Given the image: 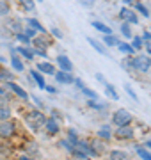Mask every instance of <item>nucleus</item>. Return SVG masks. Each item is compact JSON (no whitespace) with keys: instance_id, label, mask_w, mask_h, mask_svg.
Listing matches in <instances>:
<instances>
[{"instance_id":"nucleus-1","label":"nucleus","mask_w":151,"mask_h":160,"mask_svg":"<svg viewBox=\"0 0 151 160\" xmlns=\"http://www.w3.org/2000/svg\"><path fill=\"white\" fill-rule=\"evenodd\" d=\"M45 121H46V114L39 109H29L23 112V123L29 126L30 130L37 133V132L43 130L45 126Z\"/></svg>"},{"instance_id":"nucleus-2","label":"nucleus","mask_w":151,"mask_h":160,"mask_svg":"<svg viewBox=\"0 0 151 160\" xmlns=\"http://www.w3.org/2000/svg\"><path fill=\"white\" fill-rule=\"evenodd\" d=\"M20 135V123L11 119L0 121V142H11L14 137Z\"/></svg>"},{"instance_id":"nucleus-3","label":"nucleus","mask_w":151,"mask_h":160,"mask_svg":"<svg viewBox=\"0 0 151 160\" xmlns=\"http://www.w3.org/2000/svg\"><path fill=\"white\" fill-rule=\"evenodd\" d=\"M132 71H135V73H142V75L149 73L151 71V55L142 53V52L132 55Z\"/></svg>"},{"instance_id":"nucleus-4","label":"nucleus","mask_w":151,"mask_h":160,"mask_svg":"<svg viewBox=\"0 0 151 160\" xmlns=\"http://www.w3.org/2000/svg\"><path fill=\"white\" fill-rule=\"evenodd\" d=\"M137 137L134 125H126V126H117L116 130L112 132V139L117 142H134Z\"/></svg>"},{"instance_id":"nucleus-5","label":"nucleus","mask_w":151,"mask_h":160,"mask_svg":"<svg viewBox=\"0 0 151 160\" xmlns=\"http://www.w3.org/2000/svg\"><path fill=\"white\" fill-rule=\"evenodd\" d=\"M135 119H134V116H132V112L126 109H117L112 112L110 116V125L112 126H126V125H134Z\"/></svg>"},{"instance_id":"nucleus-6","label":"nucleus","mask_w":151,"mask_h":160,"mask_svg":"<svg viewBox=\"0 0 151 160\" xmlns=\"http://www.w3.org/2000/svg\"><path fill=\"white\" fill-rule=\"evenodd\" d=\"M43 130L48 137H57L59 133L62 132V125H61V119L55 118V116H46V121H45V126Z\"/></svg>"},{"instance_id":"nucleus-7","label":"nucleus","mask_w":151,"mask_h":160,"mask_svg":"<svg viewBox=\"0 0 151 160\" xmlns=\"http://www.w3.org/2000/svg\"><path fill=\"white\" fill-rule=\"evenodd\" d=\"M4 86H6V89H7V91L11 92L12 96H16L18 100H22V102H29V100H30V94H29L27 91H25V89H23L22 86H20V84H18L16 80L6 82Z\"/></svg>"},{"instance_id":"nucleus-8","label":"nucleus","mask_w":151,"mask_h":160,"mask_svg":"<svg viewBox=\"0 0 151 160\" xmlns=\"http://www.w3.org/2000/svg\"><path fill=\"white\" fill-rule=\"evenodd\" d=\"M119 20L130 23V25H139V14L134 11V7H128V6H123L119 9Z\"/></svg>"},{"instance_id":"nucleus-9","label":"nucleus","mask_w":151,"mask_h":160,"mask_svg":"<svg viewBox=\"0 0 151 160\" xmlns=\"http://www.w3.org/2000/svg\"><path fill=\"white\" fill-rule=\"evenodd\" d=\"M20 149H22V153L29 155V157H34V158H37V157L41 155L39 144L36 142L34 139H27V137H25L23 139V144L20 146Z\"/></svg>"},{"instance_id":"nucleus-10","label":"nucleus","mask_w":151,"mask_h":160,"mask_svg":"<svg viewBox=\"0 0 151 160\" xmlns=\"http://www.w3.org/2000/svg\"><path fill=\"white\" fill-rule=\"evenodd\" d=\"M23 27H25V23H23V20H20V18H9L7 16V20L4 22V29L7 30V34H11V36L22 32Z\"/></svg>"},{"instance_id":"nucleus-11","label":"nucleus","mask_w":151,"mask_h":160,"mask_svg":"<svg viewBox=\"0 0 151 160\" xmlns=\"http://www.w3.org/2000/svg\"><path fill=\"white\" fill-rule=\"evenodd\" d=\"M89 144H91V148L96 151V155H98V158H101V157H105V153L109 151V142L107 141H103V139H100V137H91L87 139Z\"/></svg>"},{"instance_id":"nucleus-12","label":"nucleus","mask_w":151,"mask_h":160,"mask_svg":"<svg viewBox=\"0 0 151 160\" xmlns=\"http://www.w3.org/2000/svg\"><path fill=\"white\" fill-rule=\"evenodd\" d=\"M9 52H11V59H9V66H11V69L14 71V73H23V71H25L23 59L20 57L16 52H14V46H11V48H9Z\"/></svg>"},{"instance_id":"nucleus-13","label":"nucleus","mask_w":151,"mask_h":160,"mask_svg":"<svg viewBox=\"0 0 151 160\" xmlns=\"http://www.w3.org/2000/svg\"><path fill=\"white\" fill-rule=\"evenodd\" d=\"M53 43V38L50 34H37L32 39V48H41V50H48Z\"/></svg>"},{"instance_id":"nucleus-14","label":"nucleus","mask_w":151,"mask_h":160,"mask_svg":"<svg viewBox=\"0 0 151 160\" xmlns=\"http://www.w3.org/2000/svg\"><path fill=\"white\" fill-rule=\"evenodd\" d=\"M53 78L57 84H64V86H73V71H62V69H55V73H53Z\"/></svg>"},{"instance_id":"nucleus-15","label":"nucleus","mask_w":151,"mask_h":160,"mask_svg":"<svg viewBox=\"0 0 151 160\" xmlns=\"http://www.w3.org/2000/svg\"><path fill=\"white\" fill-rule=\"evenodd\" d=\"M14 52H16L20 57L23 59V61H27V62H34V50H32V46H25V45H16L14 46Z\"/></svg>"},{"instance_id":"nucleus-16","label":"nucleus","mask_w":151,"mask_h":160,"mask_svg":"<svg viewBox=\"0 0 151 160\" xmlns=\"http://www.w3.org/2000/svg\"><path fill=\"white\" fill-rule=\"evenodd\" d=\"M55 68L62 69V71H73V62L66 53H59L55 57Z\"/></svg>"},{"instance_id":"nucleus-17","label":"nucleus","mask_w":151,"mask_h":160,"mask_svg":"<svg viewBox=\"0 0 151 160\" xmlns=\"http://www.w3.org/2000/svg\"><path fill=\"white\" fill-rule=\"evenodd\" d=\"M36 69L37 71H41L43 75H48V77H53V73H55V64L53 62H48V59H43V61H39V62H36Z\"/></svg>"},{"instance_id":"nucleus-18","label":"nucleus","mask_w":151,"mask_h":160,"mask_svg":"<svg viewBox=\"0 0 151 160\" xmlns=\"http://www.w3.org/2000/svg\"><path fill=\"white\" fill-rule=\"evenodd\" d=\"M29 75L30 78L34 80V84L37 89H41V91H45V86H46V80H45V75L41 73V71H37V69H29Z\"/></svg>"},{"instance_id":"nucleus-19","label":"nucleus","mask_w":151,"mask_h":160,"mask_svg":"<svg viewBox=\"0 0 151 160\" xmlns=\"http://www.w3.org/2000/svg\"><path fill=\"white\" fill-rule=\"evenodd\" d=\"M75 148H78L80 151H84L85 155H89L91 158H98V155H96V151H94L93 148H91V144H89V141L87 139H78V142L75 144Z\"/></svg>"},{"instance_id":"nucleus-20","label":"nucleus","mask_w":151,"mask_h":160,"mask_svg":"<svg viewBox=\"0 0 151 160\" xmlns=\"http://www.w3.org/2000/svg\"><path fill=\"white\" fill-rule=\"evenodd\" d=\"M105 157H107V160H132V157L123 149H109Z\"/></svg>"},{"instance_id":"nucleus-21","label":"nucleus","mask_w":151,"mask_h":160,"mask_svg":"<svg viewBox=\"0 0 151 160\" xmlns=\"http://www.w3.org/2000/svg\"><path fill=\"white\" fill-rule=\"evenodd\" d=\"M23 23L25 25H29V27H32L34 30H37L39 34H48V29H45V25H43L37 18H27Z\"/></svg>"},{"instance_id":"nucleus-22","label":"nucleus","mask_w":151,"mask_h":160,"mask_svg":"<svg viewBox=\"0 0 151 160\" xmlns=\"http://www.w3.org/2000/svg\"><path fill=\"white\" fill-rule=\"evenodd\" d=\"M96 137L103 139V141H107V142H110V141H112V125L100 126L98 132H96Z\"/></svg>"},{"instance_id":"nucleus-23","label":"nucleus","mask_w":151,"mask_h":160,"mask_svg":"<svg viewBox=\"0 0 151 160\" xmlns=\"http://www.w3.org/2000/svg\"><path fill=\"white\" fill-rule=\"evenodd\" d=\"M11 80H16L14 77V71L11 68H6L4 64L0 66V84H6V82H11Z\"/></svg>"},{"instance_id":"nucleus-24","label":"nucleus","mask_w":151,"mask_h":160,"mask_svg":"<svg viewBox=\"0 0 151 160\" xmlns=\"http://www.w3.org/2000/svg\"><path fill=\"white\" fill-rule=\"evenodd\" d=\"M85 105H87L91 110H96V112H105V110L109 109V105L105 102H98V100H89L87 98V102H85Z\"/></svg>"},{"instance_id":"nucleus-25","label":"nucleus","mask_w":151,"mask_h":160,"mask_svg":"<svg viewBox=\"0 0 151 160\" xmlns=\"http://www.w3.org/2000/svg\"><path fill=\"white\" fill-rule=\"evenodd\" d=\"M134 11L137 12V14H140L142 18H149L151 16V11L148 9V6H146L142 0H137V2L134 4Z\"/></svg>"},{"instance_id":"nucleus-26","label":"nucleus","mask_w":151,"mask_h":160,"mask_svg":"<svg viewBox=\"0 0 151 160\" xmlns=\"http://www.w3.org/2000/svg\"><path fill=\"white\" fill-rule=\"evenodd\" d=\"M116 48L119 52H121L123 55H135L137 52L132 48V45L128 43V41H117V45H116Z\"/></svg>"},{"instance_id":"nucleus-27","label":"nucleus","mask_w":151,"mask_h":160,"mask_svg":"<svg viewBox=\"0 0 151 160\" xmlns=\"http://www.w3.org/2000/svg\"><path fill=\"white\" fill-rule=\"evenodd\" d=\"M87 43L93 46L96 52H98L100 55H109V52H107V46H105L101 41H96L94 38H87Z\"/></svg>"},{"instance_id":"nucleus-28","label":"nucleus","mask_w":151,"mask_h":160,"mask_svg":"<svg viewBox=\"0 0 151 160\" xmlns=\"http://www.w3.org/2000/svg\"><path fill=\"white\" fill-rule=\"evenodd\" d=\"M12 118V107L9 103H0V121H7Z\"/></svg>"},{"instance_id":"nucleus-29","label":"nucleus","mask_w":151,"mask_h":160,"mask_svg":"<svg viewBox=\"0 0 151 160\" xmlns=\"http://www.w3.org/2000/svg\"><path fill=\"white\" fill-rule=\"evenodd\" d=\"M91 25H93V29L98 30L100 34H112V29L107 25V23H103V22H96V20H93Z\"/></svg>"},{"instance_id":"nucleus-30","label":"nucleus","mask_w":151,"mask_h":160,"mask_svg":"<svg viewBox=\"0 0 151 160\" xmlns=\"http://www.w3.org/2000/svg\"><path fill=\"white\" fill-rule=\"evenodd\" d=\"M12 11V6L9 0H0V18H7Z\"/></svg>"},{"instance_id":"nucleus-31","label":"nucleus","mask_w":151,"mask_h":160,"mask_svg":"<svg viewBox=\"0 0 151 160\" xmlns=\"http://www.w3.org/2000/svg\"><path fill=\"white\" fill-rule=\"evenodd\" d=\"M117 38L114 34H103V38H101V43H103L107 48H116V45H117Z\"/></svg>"},{"instance_id":"nucleus-32","label":"nucleus","mask_w":151,"mask_h":160,"mask_svg":"<svg viewBox=\"0 0 151 160\" xmlns=\"http://www.w3.org/2000/svg\"><path fill=\"white\" fill-rule=\"evenodd\" d=\"M130 45H132V48H134L137 53L144 50V41H142V38H140V36H132V39H130Z\"/></svg>"},{"instance_id":"nucleus-33","label":"nucleus","mask_w":151,"mask_h":160,"mask_svg":"<svg viewBox=\"0 0 151 160\" xmlns=\"http://www.w3.org/2000/svg\"><path fill=\"white\" fill-rule=\"evenodd\" d=\"M57 148H61L62 151H66V153L70 155L71 151H73V148H75V146H73V144H71L66 137H62V139H57Z\"/></svg>"},{"instance_id":"nucleus-34","label":"nucleus","mask_w":151,"mask_h":160,"mask_svg":"<svg viewBox=\"0 0 151 160\" xmlns=\"http://www.w3.org/2000/svg\"><path fill=\"white\" fill-rule=\"evenodd\" d=\"M16 2L20 4V7H22L25 12H34V9H36V0H16Z\"/></svg>"},{"instance_id":"nucleus-35","label":"nucleus","mask_w":151,"mask_h":160,"mask_svg":"<svg viewBox=\"0 0 151 160\" xmlns=\"http://www.w3.org/2000/svg\"><path fill=\"white\" fill-rule=\"evenodd\" d=\"M119 30H121V36L124 38V39H132L134 32H132V25H130V23L121 22V27H119Z\"/></svg>"},{"instance_id":"nucleus-36","label":"nucleus","mask_w":151,"mask_h":160,"mask_svg":"<svg viewBox=\"0 0 151 160\" xmlns=\"http://www.w3.org/2000/svg\"><path fill=\"white\" fill-rule=\"evenodd\" d=\"M66 139H68V141H70L73 146H75V144L78 142L80 135H78V132H76L75 128H68V130H66Z\"/></svg>"},{"instance_id":"nucleus-37","label":"nucleus","mask_w":151,"mask_h":160,"mask_svg":"<svg viewBox=\"0 0 151 160\" xmlns=\"http://www.w3.org/2000/svg\"><path fill=\"white\" fill-rule=\"evenodd\" d=\"M14 39L18 41V45H25V46H32V39H30L29 36H25L23 32H18L14 34Z\"/></svg>"},{"instance_id":"nucleus-38","label":"nucleus","mask_w":151,"mask_h":160,"mask_svg":"<svg viewBox=\"0 0 151 160\" xmlns=\"http://www.w3.org/2000/svg\"><path fill=\"white\" fill-rule=\"evenodd\" d=\"M103 87H105V94H107L109 98H112L114 102H117V100H119V94L116 92V89H114V86H110V84L107 82V84H105Z\"/></svg>"},{"instance_id":"nucleus-39","label":"nucleus","mask_w":151,"mask_h":160,"mask_svg":"<svg viewBox=\"0 0 151 160\" xmlns=\"http://www.w3.org/2000/svg\"><path fill=\"white\" fill-rule=\"evenodd\" d=\"M70 157H73V158H76V160H93L89 155H85L84 151H80L78 148H73V151L70 153Z\"/></svg>"},{"instance_id":"nucleus-40","label":"nucleus","mask_w":151,"mask_h":160,"mask_svg":"<svg viewBox=\"0 0 151 160\" xmlns=\"http://www.w3.org/2000/svg\"><path fill=\"white\" fill-rule=\"evenodd\" d=\"M80 92H82L85 98H89V100H98V92L93 91V89H89V87H85V86L80 89Z\"/></svg>"},{"instance_id":"nucleus-41","label":"nucleus","mask_w":151,"mask_h":160,"mask_svg":"<svg viewBox=\"0 0 151 160\" xmlns=\"http://www.w3.org/2000/svg\"><path fill=\"white\" fill-rule=\"evenodd\" d=\"M48 34L52 36L53 39H62V38H64L62 30H61V29H57V27H50V29H48Z\"/></svg>"},{"instance_id":"nucleus-42","label":"nucleus","mask_w":151,"mask_h":160,"mask_svg":"<svg viewBox=\"0 0 151 160\" xmlns=\"http://www.w3.org/2000/svg\"><path fill=\"white\" fill-rule=\"evenodd\" d=\"M22 32H23L25 36H29L30 39H34L36 36L39 34V32H37V30H34V29H32V27H29V25H25V27H23V30H22Z\"/></svg>"},{"instance_id":"nucleus-43","label":"nucleus","mask_w":151,"mask_h":160,"mask_svg":"<svg viewBox=\"0 0 151 160\" xmlns=\"http://www.w3.org/2000/svg\"><path fill=\"white\" fill-rule=\"evenodd\" d=\"M124 91L128 92V96L132 98L134 102H139V96H137V92H135L134 89H132V86H130V84H124Z\"/></svg>"},{"instance_id":"nucleus-44","label":"nucleus","mask_w":151,"mask_h":160,"mask_svg":"<svg viewBox=\"0 0 151 160\" xmlns=\"http://www.w3.org/2000/svg\"><path fill=\"white\" fill-rule=\"evenodd\" d=\"M30 100L36 103V109H39V110H43L45 109V103H43V100H39V96H36V94H32L30 96Z\"/></svg>"},{"instance_id":"nucleus-45","label":"nucleus","mask_w":151,"mask_h":160,"mask_svg":"<svg viewBox=\"0 0 151 160\" xmlns=\"http://www.w3.org/2000/svg\"><path fill=\"white\" fill-rule=\"evenodd\" d=\"M32 50H34V55L41 59H48V50H41V48H32Z\"/></svg>"},{"instance_id":"nucleus-46","label":"nucleus","mask_w":151,"mask_h":160,"mask_svg":"<svg viewBox=\"0 0 151 160\" xmlns=\"http://www.w3.org/2000/svg\"><path fill=\"white\" fill-rule=\"evenodd\" d=\"M73 86H75L76 89H78V91H80V89H82L84 86H85V84L82 82V78H78V77H75V80H73Z\"/></svg>"},{"instance_id":"nucleus-47","label":"nucleus","mask_w":151,"mask_h":160,"mask_svg":"<svg viewBox=\"0 0 151 160\" xmlns=\"http://www.w3.org/2000/svg\"><path fill=\"white\" fill-rule=\"evenodd\" d=\"M45 91H48L50 94H57V92H59V89H57L55 86H48V84H46V86H45Z\"/></svg>"},{"instance_id":"nucleus-48","label":"nucleus","mask_w":151,"mask_h":160,"mask_svg":"<svg viewBox=\"0 0 151 160\" xmlns=\"http://www.w3.org/2000/svg\"><path fill=\"white\" fill-rule=\"evenodd\" d=\"M16 160H37V158H34V157H29V155L22 153V155H18V157H16Z\"/></svg>"},{"instance_id":"nucleus-49","label":"nucleus","mask_w":151,"mask_h":160,"mask_svg":"<svg viewBox=\"0 0 151 160\" xmlns=\"http://www.w3.org/2000/svg\"><path fill=\"white\" fill-rule=\"evenodd\" d=\"M80 2H82V6L84 7H93L96 0H80Z\"/></svg>"},{"instance_id":"nucleus-50","label":"nucleus","mask_w":151,"mask_h":160,"mask_svg":"<svg viewBox=\"0 0 151 160\" xmlns=\"http://www.w3.org/2000/svg\"><path fill=\"white\" fill-rule=\"evenodd\" d=\"M144 50L148 55H151V39L149 41H144Z\"/></svg>"},{"instance_id":"nucleus-51","label":"nucleus","mask_w":151,"mask_h":160,"mask_svg":"<svg viewBox=\"0 0 151 160\" xmlns=\"http://www.w3.org/2000/svg\"><path fill=\"white\" fill-rule=\"evenodd\" d=\"M96 80H98L101 86H105V84H107V80H105V77H103L101 73H96Z\"/></svg>"},{"instance_id":"nucleus-52","label":"nucleus","mask_w":151,"mask_h":160,"mask_svg":"<svg viewBox=\"0 0 151 160\" xmlns=\"http://www.w3.org/2000/svg\"><path fill=\"white\" fill-rule=\"evenodd\" d=\"M135 2H137V0H121L123 6H128V7H132V6L135 4Z\"/></svg>"},{"instance_id":"nucleus-53","label":"nucleus","mask_w":151,"mask_h":160,"mask_svg":"<svg viewBox=\"0 0 151 160\" xmlns=\"http://www.w3.org/2000/svg\"><path fill=\"white\" fill-rule=\"evenodd\" d=\"M144 148H148V149H149V151H151V139H149V141H146V142H144Z\"/></svg>"},{"instance_id":"nucleus-54","label":"nucleus","mask_w":151,"mask_h":160,"mask_svg":"<svg viewBox=\"0 0 151 160\" xmlns=\"http://www.w3.org/2000/svg\"><path fill=\"white\" fill-rule=\"evenodd\" d=\"M7 61H6V57H4V55H2V53H0V64H6Z\"/></svg>"},{"instance_id":"nucleus-55","label":"nucleus","mask_w":151,"mask_h":160,"mask_svg":"<svg viewBox=\"0 0 151 160\" xmlns=\"http://www.w3.org/2000/svg\"><path fill=\"white\" fill-rule=\"evenodd\" d=\"M36 2H39V4H43V0H36Z\"/></svg>"},{"instance_id":"nucleus-56","label":"nucleus","mask_w":151,"mask_h":160,"mask_svg":"<svg viewBox=\"0 0 151 160\" xmlns=\"http://www.w3.org/2000/svg\"><path fill=\"white\" fill-rule=\"evenodd\" d=\"M0 103H2V98H0Z\"/></svg>"},{"instance_id":"nucleus-57","label":"nucleus","mask_w":151,"mask_h":160,"mask_svg":"<svg viewBox=\"0 0 151 160\" xmlns=\"http://www.w3.org/2000/svg\"><path fill=\"white\" fill-rule=\"evenodd\" d=\"M149 30H151V25H149Z\"/></svg>"},{"instance_id":"nucleus-58","label":"nucleus","mask_w":151,"mask_h":160,"mask_svg":"<svg viewBox=\"0 0 151 160\" xmlns=\"http://www.w3.org/2000/svg\"><path fill=\"white\" fill-rule=\"evenodd\" d=\"M0 66H2V64H0Z\"/></svg>"}]
</instances>
